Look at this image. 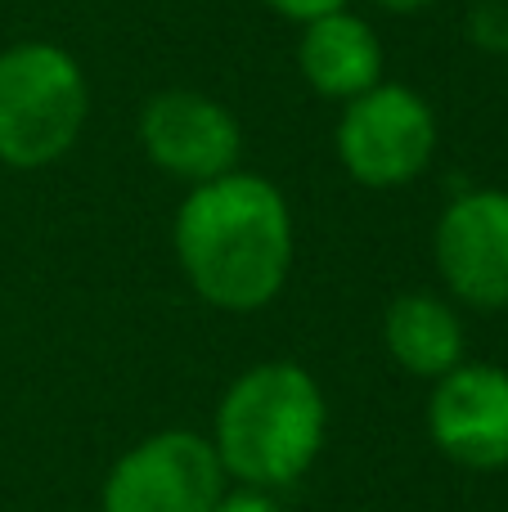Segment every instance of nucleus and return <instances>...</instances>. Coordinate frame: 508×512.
<instances>
[{"label": "nucleus", "mask_w": 508, "mask_h": 512, "mask_svg": "<svg viewBox=\"0 0 508 512\" xmlns=\"http://www.w3.org/2000/svg\"><path fill=\"white\" fill-rule=\"evenodd\" d=\"M432 261L459 306L508 310V189H464L437 216Z\"/></svg>", "instance_id": "0eeeda50"}, {"label": "nucleus", "mask_w": 508, "mask_h": 512, "mask_svg": "<svg viewBox=\"0 0 508 512\" xmlns=\"http://www.w3.org/2000/svg\"><path fill=\"white\" fill-rule=\"evenodd\" d=\"M135 135L140 149L162 176L180 180L185 189L221 180L239 171L243 158V131L234 113L221 99L203 95V90H158L144 99L140 117H135Z\"/></svg>", "instance_id": "423d86ee"}, {"label": "nucleus", "mask_w": 508, "mask_h": 512, "mask_svg": "<svg viewBox=\"0 0 508 512\" xmlns=\"http://www.w3.org/2000/svg\"><path fill=\"white\" fill-rule=\"evenodd\" d=\"M383 346L396 369L437 382L468 360L464 315L437 292H401L383 310Z\"/></svg>", "instance_id": "9d476101"}, {"label": "nucleus", "mask_w": 508, "mask_h": 512, "mask_svg": "<svg viewBox=\"0 0 508 512\" xmlns=\"http://www.w3.org/2000/svg\"><path fill=\"white\" fill-rule=\"evenodd\" d=\"M428 436L437 454L468 472L508 468V369L464 360L432 382Z\"/></svg>", "instance_id": "6e6552de"}, {"label": "nucleus", "mask_w": 508, "mask_h": 512, "mask_svg": "<svg viewBox=\"0 0 508 512\" xmlns=\"http://www.w3.org/2000/svg\"><path fill=\"white\" fill-rule=\"evenodd\" d=\"M171 248L185 283L225 315H252L284 292L293 274V207L275 180L230 171L185 189L171 221Z\"/></svg>", "instance_id": "f257e3e1"}, {"label": "nucleus", "mask_w": 508, "mask_h": 512, "mask_svg": "<svg viewBox=\"0 0 508 512\" xmlns=\"http://www.w3.org/2000/svg\"><path fill=\"white\" fill-rule=\"evenodd\" d=\"M279 18L288 23H311V18H324V14H338V9H351V0H266Z\"/></svg>", "instance_id": "f8f14e48"}, {"label": "nucleus", "mask_w": 508, "mask_h": 512, "mask_svg": "<svg viewBox=\"0 0 508 512\" xmlns=\"http://www.w3.org/2000/svg\"><path fill=\"white\" fill-rule=\"evenodd\" d=\"M324 436L329 400L320 382L293 360H266L225 387L207 441L230 481L279 495L315 468Z\"/></svg>", "instance_id": "f03ea898"}, {"label": "nucleus", "mask_w": 508, "mask_h": 512, "mask_svg": "<svg viewBox=\"0 0 508 512\" xmlns=\"http://www.w3.org/2000/svg\"><path fill=\"white\" fill-rule=\"evenodd\" d=\"M441 126L437 108L401 81H378L374 90L342 104L333 149L356 185L405 189L437 162Z\"/></svg>", "instance_id": "20e7f679"}, {"label": "nucleus", "mask_w": 508, "mask_h": 512, "mask_svg": "<svg viewBox=\"0 0 508 512\" xmlns=\"http://www.w3.org/2000/svg\"><path fill=\"white\" fill-rule=\"evenodd\" d=\"M212 512H288L284 504H279V495H270V490H225L221 504H216Z\"/></svg>", "instance_id": "ddd939ff"}, {"label": "nucleus", "mask_w": 508, "mask_h": 512, "mask_svg": "<svg viewBox=\"0 0 508 512\" xmlns=\"http://www.w3.org/2000/svg\"><path fill=\"white\" fill-rule=\"evenodd\" d=\"M230 490L203 432L167 427L144 436L108 468L99 512H212Z\"/></svg>", "instance_id": "39448f33"}, {"label": "nucleus", "mask_w": 508, "mask_h": 512, "mask_svg": "<svg viewBox=\"0 0 508 512\" xmlns=\"http://www.w3.org/2000/svg\"><path fill=\"white\" fill-rule=\"evenodd\" d=\"M468 36H473L482 50L508 54V5L504 0H482V5L468 14Z\"/></svg>", "instance_id": "9b49d317"}, {"label": "nucleus", "mask_w": 508, "mask_h": 512, "mask_svg": "<svg viewBox=\"0 0 508 512\" xmlns=\"http://www.w3.org/2000/svg\"><path fill=\"white\" fill-rule=\"evenodd\" d=\"M374 5L392 9V14H419V9H428L432 0H374Z\"/></svg>", "instance_id": "4468645a"}, {"label": "nucleus", "mask_w": 508, "mask_h": 512, "mask_svg": "<svg viewBox=\"0 0 508 512\" xmlns=\"http://www.w3.org/2000/svg\"><path fill=\"white\" fill-rule=\"evenodd\" d=\"M90 86L81 63L54 41L0 50V167L41 171L81 140Z\"/></svg>", "instance_id": "7ed1b4c3"}, {"label": "nucleus", "mask_w": 508, "mask_h": 512, "mask_svg": "<svg viewBox=\"0 0 508 512\" xmlns=\"http://www.w3.org/2000/svg\"><path fill=\"white\" fill-rule=\"evenodd\" d=\"M383 41L378 32L351 9L324 14L302 23L297 36V72L320 99L351 104L356 95L383 81Z\"/></svg>", "instance_id": "1a4fd4ad"}]
</instances>
